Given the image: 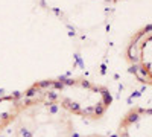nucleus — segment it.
I'll return each mask as SVG.
<instances>
[{"instance_id": "obj_1", "label": "nucleus", "mask_w": 152, "mask_h": 137, "mask_svg": "<svg viewBox=\"0 0 152 137\" xmlns=\"http://www.w3.org/2000/svg\"><path fill=\"white\" fill-rule=\"evenodd\" d=\"M34 105H58L70 116L102 119L113 104V96L104 85L85 78H56L38 81L23 90Z\"/></svg>"}, {"instance_id": "obj_2", "label": "nucleus", "mask_w": 152, "mask_h": 137, "mask_svg": "<svg viewBox=\"0 0 152 137\" xmlns=\"http://www.w3.org/2000/svg\"><path fill=\"white\" fill-rule=\"evenodd\" d=\"M15 137H76L70 114L58 105H37L15 120Z\"/></svg>"}, {"instance_id": "obj_3", "label": "nucleus", "mask_w": 152, "mask_h": 137, "mask_svg": "<svg viewBox=\"0 0 152 137\" xmlns=\"http://www.w3.org/2000/svg\"><path fill=\"white\" fill-rule=\"evenodd\" d=\"M128 72L142 84L152 85V24L140 28L125 49Z\"/></svg>"}, {"instance_id": "obj_4", "label": "nucleus", "mask_w": 152, "mask_h": 137, "mask_svg": "<svg viewBox=\"0 0 152 137\" xmlns=\"http://www.w3.org/2000/svg\"><path fill=\"white\" fill-rule=\"evenodd\" d=\"M117 137H152V108H131L119 123Z\"/></svg>"}, {"instance_id": "obj_5", "label": "nucleus", "mask_w": 152, "mask_h": 137, "mask_svg": "<svg viewBox=\"0 0 152 137\" xmlns=\"http://www.w3.org/2000/svg\"><path fill=\"white\" fill-rule=\"evenodd\" d=\"M35 107L29 97L23 95V92H17L12 95L0 96V133L12 125L21 113Z\"/></svg>"}, {"instance_id": "obj_6", "label": "nucleus", "mask_w": 152, "mask_h": 137, "mask_svg": "<svg viewBox=\"0 0 152 137\" xmlns=\"http://www.w3.org/2000/svg\"><path fill=\"white\" fill-rule=\"evenodd\" d=\"M76 137H117V136H76Z\"/></svg>"}]
</instances>
